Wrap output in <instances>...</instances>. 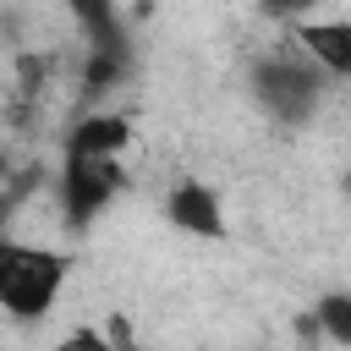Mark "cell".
<instances>
[{"label":"cell","mask_w":351,"mask_h":351,"mask_svg":"<svg viewBox=\"0 0 351 351\" xmlns=\"http://www.w3.org/2000/svg\"><path fill=\"white\" fill-rule=\"evenodd\" d=\"M71 280V258L60 247H44V241H16L5 236L0 241V307L16 329L27 324H44L60 302Z\"/></svg>","instance_id":"6da1fadb"},{"label":"cell","mask_w":351,"mask_h":351,"mask_svg":"<svg viewBox=\"0 0 351 351\" xmlns=\"http://www.w3.org/2000/svg\"><path fill=\"white\" fill-rule=\"evenodd\" d=\"M247 88H252L258 110H263L274 126L302 132V126H313V121H318L324 93H329V77H324V71L302 55V44H296V49L258 55V60H252V71H247Z\"/></svg>","instance_id":"7a4b0ae2"},{"label":"cell","mask_w":351,"mask_h":351,"mask_svg":"<svg viewBox=\"0 0 351 351\" xmlns=\"http://www.w3.org/2000/svg\"><path fill=\"white\" fill-rule=\"evenodd\" d=\"M126 186L121 159H88V154H60L55 170V203H60V225L66 230H88Z\"/></svg>","instance_id":"3957f363"},{"label":"cell","mask_w":351,"mask_h":351,"mask_svg":"<svg viewBox=\"0 0 351 351\" xmlns=\"http://www.w3.org/2000/svg\"><path fill=\"white\" fill-rule=\"evenodd\" d=\"M291 38L329 82H351V22L346 16H302Z\"/></svg>","instance_id":"277c9868"},{"label":"cell","mask_w":351,"mask_h":351,"mask_svg":"<svg viewBox=\"0 0 351 351\" xmlns=\"http://www.w3.org/2000/svg\"><path fill=\"white\" fill-rule=\"evenodd\" d=\"M165 219H170L176 230H186V236H203V241H219V236H225L219 192H214L208 181H197V176H186V181H176V186L165 192Z\"/></svg>","instance_id":"5b68a950"},{"label":"cell","mask_w":351,"mask_h":351,"mask_svg":"<svg viewBox=\"0 0 351 351\" xmlns=\"http://www.w3.org/2000/svg\"><path fill=\"white\" fill-rule=\"evenodd\" d=\"M132 148V121L126 115H110V110H88L66 126L60 137V154H88V159H121Z\"/></svg>","instance_id":"8992f818"},{"label":"cell","mask_w":351,"mask_h":351,"mask_svg":"<svg viewBox=\"0 0 351 351\" xmlns=\"http://www.w3.org/2000/svg\"><path fill=\"white\" fill-rule=\"evenodd\" d=\"M71 16H77V33L88 49L99 55H132V38H126V16L115 0H66Z\"/></svg>","instance_id":"52a82bcc"},{"label":"cell","mask_w":351,"mask_h":351,"mask_svg":"<svg viewBox=\"0 0 351 351\" xmlns=\"http://www.w3.org/2000/svg\"><path fill=\"white\" fill-rule=\"evenodd\" d=\"M313 313H318L324 346H340V351H351V291H324V296L313 302Z\"/></svg>","instance_id":"ba28073f"},{"label":"cell","mask_w":351,"mask_h":351,"mask_svg":"<svg viewBox=\"0 0 351 351\" xmlns=\"http://www.w3.org/2000/svg\"><path fill=\"white\" fill-rule=\"evenodd\" d=\"M55 351H121V340L115 335H104V329H93V324H77L71 335H60V346Z\"/></svg>","instance_id":"9c48e42d"},{"label":"cell","mask_w":351,"mask_h":351,"mask_svg":"<svg viewBox=\"0 0 351 351\" xmlns=\"http://www.w3.org/2000/svg\"><path fill=\"white\" fill-rule=\"evenodd\" d=\"M313 5H324V0H258V11L274 16V22H302Z\"/></svg>","instance_id":"30bf717a"},{"label":"cell","mask_w":351,"mask_h":351,"mask_svg":"<svg viewBox=\"0 0 351 351\" xmlns=\"http://www.w3.org/2000/svg\"><path fill=\"white\" fill-rule=\"evenodd\" d=\"M121 351H143V346H132V340H121Z\"/></svg>","instance_id":"8fae6325"}]
</instances>
